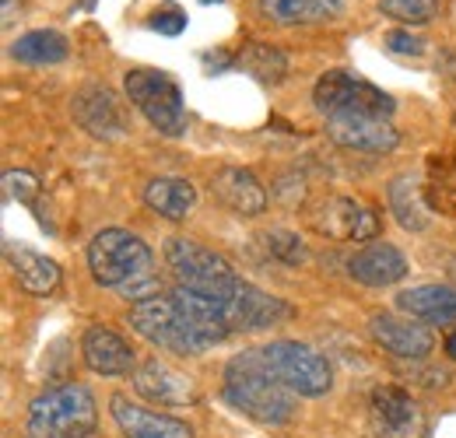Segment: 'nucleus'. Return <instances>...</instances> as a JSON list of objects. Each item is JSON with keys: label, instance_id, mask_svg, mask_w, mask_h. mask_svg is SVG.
Returning a JSON list of instances; mask_svg holds the SVG:
<instances>
[{"label": "nucleus", "instance_id": "9b49d317", "mask_svg": "<svg viewBox=\"0 0 456 438\" xmlns=\"http://www.w3.org/2000/svg\"><path fill=\"white\" fill-rule=\"evenodd\" d=\"M327 137L338 148L365 155H387L400 144L397 126L390 119H372V116H334L327 119Z\"/></svg>", "mask_w": 456, "mask_h": 438}, {"label": "nucleus", "instance_id": "aec40b11", "mask_svg": "<svg viewBox=\"0 0 456 438\" xmlns=\"http://www.w3.org/2000/svg\"><path fill=\"white\" fill-rule=\"evenodd\" d=\"M4 256H7V267L11 274L18 277V284L28 291V295H50L60 284V267L57 260L21 246V242H4Z\"/></svg>", "mask_w": 456, "mask_h": 438}, {"label": "nucleus", "instance_id": "f257e3e1", "mask_svg": "<svg viewBox=\"0 0 456 438\" xmlns=\"http://www.w3.org/2000/svg\"><path fill=\"white\" fill-rule=\"evenodd\" d=\"M88 271L92 280L102 288H113L119 298H155L159 280H155V253L148 242L126 228H102L88 242Z\"/></svg>", "mask_w": 456, "mask_h": 438}, {"label": "nucleus", "instance_id": "1a4fd4ad", "mask_svg": "<svg viewBox=\"0 0 456 438\" xmlns=\"http://www.w3.org/2000/svg\"><path fill=\"white\" fill-rule=\"evenodd\" d=\"M369 425H372V435L376 438H425V432H428L425 410L400 385H379V389H372Z\"/></svg>", "mask_w": 456, "mask_h": 438}, {"label": "nucleus", "instance_id": "473e14b6", "mask_svg": "<svg viewBox=\"0 0 456 438\" xmlns=\"http://www.w3.org/2000/svg\"><path fill=\"white\" fill-rule=\"evenodd\" d=\"M446 354H450V358L456 361V329L450 333V337H446Z\"/></svg>", "mask_w": 456, "mask_h": 438}, {"label": "nucleus", "instance_id": "5701e85b", "mask_svg": "<svg viewBox=\"0 0 456 438\" xmlns=\"http://www.w3.org/2000/svg\"><path fill=\"white\" fill-rule=\"evenodd\" d=\"M387 204H390V215L397 218V224L403 231H425L428 228V207L421 200V182L418 175L403 172L394 175L390 186H387Z\"/></svg>", "mask_w": 456, "mask_h": 438}, {"label": "nucleus", "instance_id": "412c9836", "mask_svg": "<svg viewBox=\"0 0 456 438\" xmlns=\"http://www.w3.org/2000/svg\"><path fill=\"white\" fill-rule=\"evenodd\" d=\"M144 204L166 221H186L193 204H197V190L190 179L179 175H159L144 186Z\"/></svg>", "mask_w": 456, "mask_h": 438}, {"label": "nucleus", "instance_id": "f8f14e48", "mask_svg": "<svg viewBox=\"0 0 456 438\" xmlns=\"http://www.w3.org/2000/svg\"><path fill=\"white\" fill-rule=\"evenodd\" d=\"M369 333L387 354H394L400 361H425L436 347L432 329L414 323V320H397L390 312H376L369 320Z\"/></svg>", "mask_w": 456, "mask_h": 438}, {"label": "nucleus", "instance_id": "20e7f679", "mask_svg": "<svg viewBox=\"0 0 456 438\" xmlns=\"http://www.w3.org/2000/svg\"><path fill=\"white\" fill-rule=\"evenodd\" d=\"M28 438H95L99 407L81 383L53 385L28 403Z\"/></svg>", "mask_w": 456, "mask_h": 438}, {"label": "nucleus", "instance_id": "a211bd4d", "mask_svg": "<svg viewBox=\"0 0 456 438\" xmlns=\"http://www.w3.org/2000/svg\"><path fill=\"white\" fill-rule=\"evenodd\" d=\"M81 358L95 376H130L137 369L130 344L110 327H88L81 337Z\"/></svg>", "mask_w": 456, "mask_h": 438}, {"label": "nucleus", "instance_id": "2f4dec72", "mask_svg": "<svg viewBox=\"0 0 456 438\" xmlns=\"http://www.w3.org/2000/svg\"><path fill=\"white\" fill-rule=\"evenodd\" d=\"M14 21V0H4V25Z\"/></svg>", "mask_w": 456, "mask_h": 438}, {"label": "nucleus", "instance_id": "9d476101", "mask_svg": "<svg viewBox=\"0 0 456 438\" xmlns=\"http://www.w3.org/2000/svg\"><path fill=\"white\" fill-rule=\"evenodd\" d=\"M313 228L334 242H369L379 235V215L354 197H330L313 215Z\"/></svg>", "mask_w": 456, "mask_h": 438}, {"label": "nucleus", "instance_id": "2eb2a0df", "mask_svg": "<svg viewBox=\"0 0 456 438\" xmlns=\"http://www.w3.org/2000/svg\"><path fill=\"white\" fill-rule=\"evenodd\" d=\"M110 410H113L116 428L126 438H193L186 421L159 414V410H148V407L134 403L123 393H116L113 400H110Z\"/></svg>", "mask_w": 456, "mask_h": 438}, {"label": "nucleus", "instance_id": "7ed1b4c3", "mask_svg": "<svg viewBox=\"0 0 456 438\" xmlns=\"http://www.w3.org/2000/svg\"><path fill=\"white\" fill-rule=\"evenodd\" d=\"M222 396L228 407L242 410L246 418H253L260 425H285L295 414V393L267 372L256 347L235 354L225 365Z\"/></svg>", "mask_w": 456, "mask_h": 438}, {"label": "nucleus", "instance_id": "4468645a", "mask_svg": "<svg viewBox=\"0 0 456 438\" xmlns=\"http://www.w3.org/2000/svg\"><path fill=\"white\" fill-rule=\"evenodd\" d=\"M134 389L144 400L159 403V407H186V403L197 400L193 379L183 376V372H175L172 365L159 361V358H148V361H141L134 369Z\"/></svg>", "mask_w": 456, "mask_h": 438}, {"label": "nucleus", "instance_id": "ddd939ff", "mask_svg": "<svg viewBox=\"0 0 456 438\" xmlns=\"http://www.w3.org/2000/svg\"><path fill=\"white\" fill-rule=\"evenodd\" d=\"M74 119L85 134H92L95 141H116L123 137L126 130V119H123V110L116 102V95L102 85H88L74 95Z\"/></svg>", "mask_w": 456, "mask_h": 438}, {"label": "nucleus", "instance_id": "bb28decb", "mask_svg": "<svg viewBox=\"0 0 456 438\" xmlns=\"http://www.w3.org/2000/svg\"><path fill=\"white\" fill-rule=\"evenodd\" d=\"M439 0H379V11L400 25H428L439 18Z\"/></svg>", "mask_w": 456, "mask_h": 438}, {"label": "nucleus", "instance_id": "6e6552de", "mask_svg": "<svg viewBox=\"0 0 456 438\" xmlns=\"http://www.w3.org/2000/svg\"><path fill=\"white\" fill-rule=\"evenodd\" d=\"M166 264L179 280V288H190V291H215L239 277L225 256L183 235L166 239Z\"/></svg>", "mask_w": 456, "mask_h": 438}, {"label": "nucleus", "instance_id": "f3484780", "mask_svg": "<svg viewBox=\"0 0 456 438\" xmlns=\"http://www.w3.org/2000/svg\"><path fill=\"white\" fill-rule=\"evenodd\" d=\"M407 256L390 242H369L347 256V274L365 288H390L407 277Z\"/></svg>", "mask_w": 456, "mask_h": 438}, {"label": "nucleus", "instance_id": "72a5a7b5", "mask_svg": "<svg viewBox=\"0 0 456 438\" xmlns=\"http://www.w3.org/2000/svg\"><path fill=\"white\" fill-rule=\"evenodd\" d=\"M204 4H211V0H204ZM215 4H218V0H215Z\"/></svg>", "mask_w": 456, "mask_h": 438}, {"label": "nucleus", "instance_id": "4be33fe9", "mask_svg": "<svg viewBox=\"0 0 456 438\" xmlns=\"http://www.w3.org/2000/svg\"><path fill=\"white\" fill-rule=\"evenodd\" d=\"M260 14L274 25H323L344 14V0H260Z\"/></svg>", "mask_w": 456, "mask_h": 438}, {"label": "nucleus", "instance_id": "c756f323", "mask_svg": "<svg viewBox=\"0 0 456 438\" xmlns=\"http://www.w3.org/2000/svg\"><path fill=\"white\" fill-rule=\"evenodd\" d=\"M148 25H151L155 32H162V36H179V32L186 28V14L175 11V7H169V11H155Z\"/></svg>", "mask_w": 456, "mask_h": 438}, {"label": "nucleus", "instance_id": "dca6fc26", "mask_svg": "<svg viewBox=\"0 0 456 438\" xmlns=\"http://www.w3.org/2000/svg\"><path fill=\"white\" fill-rule=\"evenodd\" d=\"M211 193L235 218H256L267 211V190L260 186V179L249 168H239V165H228L222 172H215Z\"/></svg>", "mask_w": 456, "mask_h": 438}, {"label": "nucleus", "instance_id": "f03ea898", "mask_svg": "<svg viewBox=\"0 0 456 438\" xmlns=\"http://www.w3.org/2000/svg\"><path fill=\"white\" fill-rule=\"evenodd\" d=\"M126 323L134 327L137 337H144L155 347H166L172 354H204L211 347H218L228 333L218 327L204 323L197 312H190L175 295H155L144 302H134L126 312Z\"/></svg>", "mask_w": 456, "mask_h": 438}, {"label": "nucleus", "instance_id": "b1692460", "mask_svg": "<svg viewBox=\"0 0 456 438\" xmlns=\"http://www.w3.org/2000/svg\"><path fill=\"white\" fill-rule=\"evenodd\" d=\"M67 53H70V43L57 28H32L11 43V60L25 67H53V63H63Z\"/></svg>", "mask_w": 456, "mask_h": 438}, {"label": "nucleus", "instance_id": "39448f33", "mask_svg": "<svg viewBox=\"0 0 456 438\" xmlns=\"http://www.w3.org/2000/svg\"><path fill=\"white\" fill-rule=\"evenodd\" d=\"M123 92H126L130 106L141 112L162 137H183L186 134V123H190L186 102H183L179 85L166 70H148V67L126 70Z\"/></svg>", "mask_w": 456, "mask_h": 438}, {"label": "nucleus", "instance_id": "cd10ccee", "mask_svg": "<svg viewBox=\"0 0 456 438\" xmlns=\"http://www.w3.org/2000/svg\"><path fill=\"white\" fill-rule=\"evenodd\" d=\"M4 190L11 200L25 204V207H36V197H39V179L32 172H4Z\"/></svg>", "mask_w": 456, "mask_h": 438}, {"label": "nucleus", "instance_id": "393cba45", "mask_svg": "<svg viewBox=\"0 0 456 438\" xmlns=\"http://www.w3.org/2000/svg\"><path fill=\"white\" fill-rule=\"evenodd\" d=\"M235 63H239L242 70H249V74H253L256 81H264V85H278L288 74L285 53L274 50V46H267V43H249L242 53L235 56Z\"/></svg>", "mask_w": 456, "mask_h": 438}, {"label": "nucleus", "instance_id": "0eeeda50", "mask_svg": "<svg viewBox=\"0 0 456 438\" xmlns=\"http://www.w3.org/2000/svg\"><path fill=\"white\" fill-rule=\"evenodd\" d=\"M313 106L323 112L327 119H334V116L390 119L394 110H397V102L383 88L369 85L365 77H358L351 70H327L316 81V88H313Z\"/></svg>", "mask_w": 456, "mask_h": 438}, {"label": "nucleus", "instance_id": "c85d7f7f", "mask_svg": "<svg viewBox=\"0 0 456 438\" xmlns=\"http://www.w3.org/2000/svg\"><path fill=\"white\" fill-rule=\"evenodd\" d=\"M383 43H387V50L397 56H425V39L421 36H411L407 28H394V32H387L383 36Z\"/></svg>", "mask_w": 456, "mask_h": 438}, {"label": "nucleus", "instance_id": "6ab92c4d", "mask_svg": "<svg viewBox=\"0 0 456 438\" xmlns=\"http://www.w3.org/2000/svg\"><path fill=\"white\" fill-rule=\"evenodd\" d=\"M397 309L411 320L428 327H453L456 323V288L453 284H418L397 295Z\"/></svg>", "mask_w": 456, "mask_h": 438}, {"label": "nucleus", "instance_id": "a878e982", "mask_svg": "<svg viewBox=\"0 0 456 438\" xmlns=\"http://www.w3.org/2000/svg\"><path fill=\"white\" fill-rule=\"evenodd\" d=\"M264 249L271 260L285 264V267H302L309 260V246L302 242V235L288 231V228H271L264 231Z\"/></svg>", "mask_w": 456, "mask_h": 438}, {"label": "nucleus", "instance_id": "7c9ffc66", "mask_svg": "<svg viewBox=\"0 0 456 438\" xmlns=\"http://www.w3.org/2000/svg\"><path fill=\"white\" fill-rule=\"evenodd\" d=\"M295 182H302V179H298V175H281V182L274 186V197H278L281 204H288V207L302 204V197H305V193H295Z\"/></svg>", "mask_w": 456, "mask_h": 438}, {"label": "nucleus", "instance_id": "423d86ee", "mask_svg": "<svg viewBox=\"0 0 456 438\" xmlns=\"http://www.w3.org/2000/svg\"><path fill=\"white\" fill-rule=\"evenodd\" d=\"M260 351V361L267 365V372L288 385L295 396H327L334 385V369L330 361L298 340H267Z\"/></svg>", "mask_w": 456, "mask_h": 438}]
</instances>
